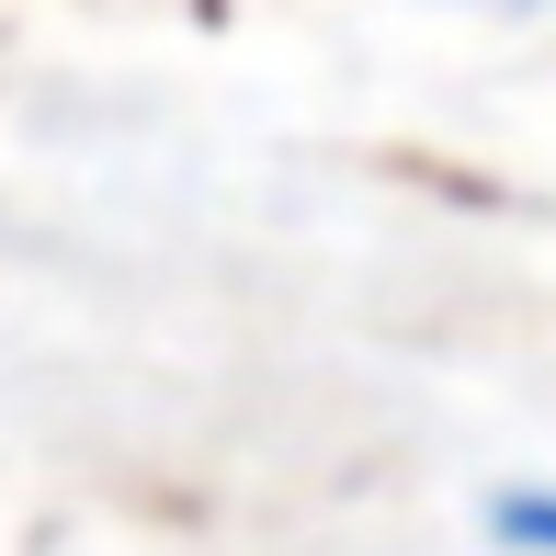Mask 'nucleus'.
Segmentation results:
<instances>
[{
  "label": "nucleus",
  "mask_w": 556,
  "mask_h": 556,
  "mask_svg": "<svg viewBox=\"0 0 556 556\" xmlns=\"http://www.w3.org/2000/svg\"><path fill=\"white\" fill-rule=\"evenodd\" d=\"M500 534L511 545H556V500H500Z\"/></svg>",
  "instance_id": "f257e3e1"
}]
</instances>
